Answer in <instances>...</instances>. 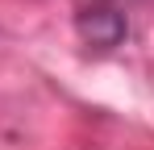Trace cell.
I'll return each instance as SVG.
<instances>
[{
	"label": "cell",
	"instance_id": "6da1fadb",
	"mask_svg": "<svg viewBox=\"0 0 154 150\" xmlns=\"http://www.w3.org/2000/svg\"><path fill=\"white\" fill-rule=\"evenodd\" d=\"M79 38L88 42V46H117L121 38H125V21H121V13H112V8H88L83 17H79Z\"/></svg>",
	"mask_w": 154,
	"mask_h": 150
}]
</instances>
